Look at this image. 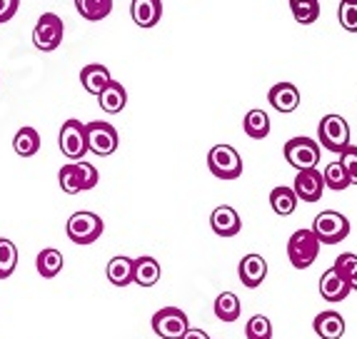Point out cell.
Listing matches in <instances>:
<instances>
[{
	"label": "cell",
	"mask_w": 357,
	"mask_h": 339,
	"mask_svg": "<svg viewBox=\"0 0 357 339\" xmlns=\"http://www.w3.org/2000/svg\"><path fill=\"white\" fill-rule=\"evenodd\" d=\"M63 255H60V250H55V247H45V250L38 255L36 260V267H38V274L40 277H45V280H53L55 274L63 269Z\"/></svg>",
	"instance_id": "83f0119b"
},
{
	"label": "cell",
	"mask_w": 357,
	"mask_h": 339,
	"mask_svg": "<svg viewBox=\"0 0 357 339\" xmlns=\"http://www.w3.org/2000/svg\"><path fill=\"white\" fill-rule=\"evenodd\" d=\"M208 167L218 180H238L243 175V157L232 145H215L208 152Z\"/></svg>",
	"instance_id": "5b68a950"
},
{
	"label": "cell",
	"mask_w": 357,
	"mask_h": 339,
	"mask_svg": "<svg viewBox=\"0 0 357 339\" xmlns=\"http://www.w3.org/2000/svg\"><path fill=\"white\" fill-rule=\"evenodd\" d=\"M160 277H162V267L155 257L143 255V257H137V260H132V282H135V285L153 287L160 282Z\"/></svg>",
	"instance_id": "ac0fdd59"
},
{
	"label": "cell",
	"mask_w": 357,
	"mask_h": 339,
	"mask_svg": "<svg viewBox=\"0 0 357 339\" xmlns=\"http://www.w3.org/2000/svg\"><path fill=\"white\" fill-rule=\"evenodd\" d=\"M13 150L18 152L20 157H33L40 150V135H38L36 127H20L13 137Z\"/></svg>",
	"instance_id": "d4e9b609"
},
{
	"label": "cell",
	"mask_w": 357,
	"mask_h": 339,
	"mask_svg": "<svg viewBox=\"0 0 357 339\" xmlns=\"http://www.w3.org/2000/svg\"><path fill=\"white\" fill-rule=\"evenodd\" d=\"M75 10L90 23H98L113 13V0H75Z\"/></svg>",
	"instance_id": "4316f807"
},
{
	"label": "cell",
	"mask_w": 357,
	"mask_h": 339,
	"mask_svg": "<svg viewBox=\"0 0 357 339\" xmlns=\"http://www.w3.org/2000/svg\"><path fill=\"white\" fill-rule=\"evenodd\" d=\"M190 329V320L180 307H162L153 315V332L160 339H180Z\"/></svg>",
	"instance_id": "30bf717a"
},
{
	"label": "cell",
	"mask_w": 357,
	"mask_h": 339,
	"mask_svg": "<svg viewBox=\"0 0 357 339\" xmlns=\"http://www.w3.org/2000/svg\"><path fill=\"white\" fill-rule=\"evenodd\" d=\"M315 237L320 239V244H337L350 235V220L342 212L335 210H325L315 217L312 227H310Z\"/></svg>",
	"instance_id": "277c9868"
},
{
	"label": "cell",
	"mask_w": 357,
	"mask_h": 339,
	"mask_svg": "<svg viewBox=\"0 0 357 339\" xmlns=\"http://www.w3.org/2000/svg\"><path fill=\"white\" fill-rule=\"evenodd\" d=\"M268 100L278 113H295L300 107V90L292 83H275L268 93Z\"/></svg>",
	"instance_id": "2e32d148"
},
{
	"label": "cell",
	"mask_w": 357,
	"mask_h": 339,
	"mask_svg": "<svg viewBox=\"0 0 357 339\" xmlns=\"http://www.w3.org/2000/svg\"><path fill=\"white\" fill-rule=\"evenodd\" d=\"M350 292H352L350 285H347L333 267L320 277V294H322V299H328V302H342V299H347Z\"/></svg>",
	"instance_id": "ffe728a7"
},
{
	"label": "cell",
	"mask_w": 357,
	"mask_h": 339,
	"mask_svg": "<svg viewBox=\"0 0 357 339\" xmlns=\"http://www.w3.org/2000/svg\"><path fill=\"white\" fill-rule=\"evenodd\" d=\"M322 180H325V187L335 192H342L350 187V178H347L345 167L340 165V162H330V165L322 170Z\"/></svg>",
	"instance_id": "1f68e13d"
},
{
	"label": "cell",
	"mask_w": 357,
	"mask_h": 339,
	"mask_svg": "<svg viewBox=\"0 0 357 339\" xmlns=\"http://www.w3.org/2000/svg\"><path fill=\"white\" fill-rule=\"evenodd\" d=\"M98 105L105 110V113H110V115H118V113H123V107L128 105V93H126V88L120 83H110L105 90H102L100 95H98Z\"/></svg>",
	"instance_id": "44dd1931"
},
{
	"label": "cell",
	"mask_w": 357,
	"mask_h": 339,
	"mask_svg": "<svg viewBox=\"0 0 357 339\" xmlns=\"http://www.w3.org/2000/svg\"><path fill=\"white\" fill-rule=\"evenodd\" d=\"M245 135L252 140H265L270 135V115L265 110H250L243 120Z\"/></svg>",
	"instance_id": "484cf974"
},
{
	"label": "cell",
	"mask_w": 357,
	"mask_h": 339,
	"mask_svg": "<svg viewBox=\"0 0 357 339\" xmlns=\"http://www.w3.org/2000/svg\"><path fill=\"white\" fill-rule=\"evenodd\" d=\"M20 0H0V23H8L13 20V15L18 13Z\"/></svg>",
	"instance_id": "d590c367"
},
{
	"label": "cell",
	"mask_w": 357,
	"mask_h": 339,
	"mask_svg": "<svg viewBox=\"0 0 357 339\" xmlns=\"http://www.w3.org/2000/svg\"><path fill=\"white\" fill-rule=\"evenodd\" d=\"M333 269L347 282V285H350L352 292H357V255H352V252H342V255L335 260Z\"/></svg>",
	"instance_id": "f546056e"
},
{
	"label": "cell",
	"mask_w": 357,
	"mask_h": 339,
	"mask_svg": "<svg viewBox=\"0 0 357 339\" xmlns=\"http://www.w3.org/2000/svg\"><path fill=\"white\" fill-rule=\"evenodd\" d=\"M210 227H213V232L218 237H235L243 230V220H240V214L235 207L220 205V207H215L213 214H210Z\"/></svg>",
	"instance_id": "4fadbf2b"
},
{
	"label": "cell",
	"mask_w": 357,
	"mask_h": 339,
	"mask_svg": "<svg viewBox=\"0 0 357 339\" xmlns=\"http://www.w3.org/2000/svg\"><path fill=\"white\" fill-rule=\"evenodd\" d=\"M322 190H325V180H322V173L317 167L312 170H300L295 175V184H292V192L298 200L303 203H317L322 197Z\"/></svg>",
	"instance_id": "7c38bea8"
},
{
	"label": "cell",
	"mask_w": 357,
	"mask_h": 339,
	"mask_svg": "<svg viewBox=\"0 0 357 339\" xmlns=\"http://www.w3.org/2000/svg\"><path fill=\"white\" fill-rule=\"evenodd\" d=\"M238 274L245 287L255 290V287H260L262 282H265V277H268V262H265L262 255H245L238 265Z\"/></svg>",
	"instance_id": "5bb4252c"
},
{
	"label": "cell",
	"mask_w": 357,
	"mask_h": 339,
	"mask_svg": "<svg viewBox=\"0 0 357 339\" xmlns=\"http://www.w3.org/2000/svg\"><path fill=\"white\" fill-rule=\"evenodd\" d=\"M312 329H315V334L320 339H342L347 324H345V317L340 315V312L325 310V312H320V315L315 317V322H312Z\"/></svg>",
	"instance_id": "e0dca14e"
},
{
	"label": "cell",
	"mask_w": 357,
	"mask_h": 339,
	"mask_svg": "<svg viewBox=\"0 0 357 339\" xmlns=\"http://www.w3.org/2000/svg\"><path fill=\"white\" fill-rule=\"evenodd\" d=\"M320 255V239L312 230H298L287 239V260L295 269H307Z\"/></svg>",
	"instance_id": "3957f363"
},
{
	"label": "cell",
	"mask_w": 357,
	"mask_h": 339,
	"mask_svg": "<svg viewBox=\"0 0 357 339\" xmlns=\"http://www.w3.org/2000/svg\"><path fill=\"white\" fill-rule=\"evenodd\" d=\"M60 190L68 192V195H77V192L93 190L98 184V170L90 162H68V165L60 167L58 173Z\"/></svg>",
	"instance_id": "6da1fadb"
},
{
	"label": "cell",
	"mask_w": 357,
	"mask_h": 339,
	"mask_svg": "<svg viewBox=\"0 0 357 339\" xmlns=\"http://www.w3.org/2000/svg\"><path fill=\"white\" fill-rule=\"evenodd\" d=\"M63 36H66L63 20L55 13H43L36 23V30H33V45L43 53H53V50L60 48Z\"/></svg>",
	"instance_id": "52a82bcc"
},
{
	"label": "cell",
	"mask_w": 357,
	"mask_h": 339,
	"mask_svg": "<svg viewBox=\"0 0 357 339\" xmlns=\"http://www.w3.org/2000/svg\"><path fill=\"white\" fill-rule=\"evenodd\" d=\"M80 83H83V88L88 90L90 95L98 97L107 85L113 83V78H110V70H107L105 65L90 63V65H85L83 70H80Z\"/></svg>",
	"instance_id": "d6986e66"
},
{
	"label": "cell",
	"mask_w": 357,
	"mask_h": 339,
	"mask_svg": "<svg viewBox=\"0 0 357 339\" xmlns=\"http://www.w3.org/2000/svg\"><path fill=\"white\" fill-rule=\"evenodd\" d=\"M337 162L345 167L347 178H350V184H357V148L355 145H350L347 150H342Z\"/></svg>",
	"instance_id": "e575fe53"
},
{
	"label": "cell",
	"mask_w": 357,
	"mask_h": 339,
	"mask_svg": "<svg viewBox=\"0 0 357 339\" xmlns=\"http://www.w3.org/2000/svg\"><path fill=\"white\" fill-rule=\"evenodd\" d=\"M337 20L347 33H357V0H342L340 3Z\"/></svg>",
	"instance_id": "836d02e7"
},
{
	"label": "cell",
	"mask_w": 357,
	"mask_h": 339,
	"mask_svg": "<svg viewBox=\"0 0 357 339\" xmlns=\"http://www.w3.org/2000/svg\"><path fill=\"white\" fill-rule=\"evenodd\" d=\"M105 274H107V280H110V285H115V287L132 285V260L126 255L113 257V260L107 262Z\"/></svg>",
	"instance_id": "7402d4cb"
},
{
	"label": "cell",
	"mask_w": 357,
	"mask_h": 339,
	"mask_svg": "<svg viewBox=\"0 0 357 339\" xmlns=\"http://www.w3.org/2000/svg\"><path fill=\"white\" fill-rule=\"evenodd\" d=\"M18 267V247L10 239L0 237V280H8Z\"/></svg>",
	"instance_id": "4dcf8cb0"
},
{
	"label": "cell",
	"mask_w": 357,
	"mask_h": 339,
	"mask_svg": "<svg viewBox=\"0 0 357 339\" xmlns=\"http://www.w3.org/2000/svg\"><path fill=\"white\" fill-rule=\"evenodd\" d=\"M282 152H285V160L290 162L298 173L300 170H312V167H317V162H320V145H317L312 137H292V140L285 143Z\"/></svg>",
	"instance_id": "9c48e42d"
},
{
	"label": "cell",
	"mask_w": 357,
	"mask_h": 339,
	"mask_svg": "<svg viewBox=\"0 0 357 339\" xmlns=\"http://www.w3.org/2000/svg\"><path fill=\"white\" fill-rule=\"evenodd\" d=\"M298 203L300 200L295 197L292 187H285V184H280V187H275V190L270 192V207H273L275 214H280V217H287V214L295 212Z\"/></svg>",
	"instance_id": "603a6c76"
},
{
	"label": "cell",
	"mask_w": 357,
	"mask_h": 339,
	"mask_svg": "<svg viewBox=\"0 0 357 339\" xmlns=\"http://www.w3.org/2000/svg\"><path fill=\"white\" fill-rule=\"evenodd\" d=\"M102 230H105L102 217L96 212H75L70 214V220L66 225L68 237L75 244H93L102 235Z\"/></svg>",
	"instance_id": "ba28073f"
},
{
	"label": "cell",
	"mask_w": 357,
	"mask_h": 339,
	"mask_svg": "<svg viewBox=\"0 0 357 339\" xmlns=\"http://www.w3.org/2000/svg\"><path fill=\"white\" fill-rule=\"evenodd\" d=\"M180 339H210V334H208V332H203V329L190 327V329H188V332H185Z\"/></svg>",
	"instance_id": "8d00e7d4"
},
{
	"label": "cell",
	"mask_w": 357,
	"mask_h": 339,
	"mask_svg": "<svg viewBox=\"0 0 357 339\" xmlns=\"http://www.w3.org/2000/svg\"><path fill=\"white\" fill-rule=\"evenodd\" d=\"M240 299L235 292H222V294H218V299H215L213 304V312L215 317L220 322H238L240 320Z\"/></svg>",
	"instance_id": "cb8c5ba5"
},
{
	"label": "cell",
	"mask_w": 357,
	"mask_h": 339,
	"mask_svg": "<svg viewBox=\"0 0 357 339\" xmlns=\"http://www.w3.org/2000/svg\"><path fill=\"white\" fill-rule=\"evenodd\" d=\"M58 145H60V152L73 162H80L88 152V135H85V125L80 120L70 118L63 123L60 127V135H58Z\"/></svg>",
	"instance_id": "8992f818"
},
{
	"label": "cell",
	"mask_w": 357,
	"mask_h": 339,
	"mask_svg": "<svg viewBox=\"0 0 357 339\" xmlns=\"http://www.w3.org/2000/svg\"><path fill=\"white\" fill-rule=\"evenodd\" d=\"M130 15L137 28H155L162 18V0H132Z\"/></svg>",
	"instance_id": "9a60e30c"
},
{
	"label": "cell",
	"mask_w": 357,
	"mask_h": 339,
	"mask_svg": "<svg viewBox=\"0 0 357 339\" xmlns=\"http://www.w3.org/2000/svg\"><path fill=\"white\" fill-rule=\"evenodd\" d=\"M245 337L248 339H273V324L265 315H255L245 322Z\"/></svg>",
	"instance_id": "d6a6232c"
},
{
	"label": "cell",
	"mask_w": 357,
	"mask_h": 339,
	"mask_svg": "<svg viewBox=\"0 0 357 339\" xmlns=\"http://www.w3.org/2000/svg\"><path fill=\"white\" fill-rule=\"evenodd\" d=\"M290 10L300 25H310L320 18V0H290Z\"/></svg>",
	"instance_id": "f1b7e54d"
},
{
	"label": "cell",
	"mask_w": 357,
	"mask_h": 339,
	"mask_svg": "<svg viewBox=\"0 0 357 339\" xmlns=\"http://www.w3.org/2000/svg\"><path fill=\"white\" fill-rule=\"evenodd\" d=\"M317 145L330 152H342L350 148V125L342 115H325L317 125Z\"/></svg>",
	"instance_id": "7a4b0ae2"
},
{
	"label": "cell",
	"mask_w": 357,
	"mask_h": 339,
	"mask_svg": "<svg viewBox=\"0 0 357 339\" xmlns=\"http://www.w3.org/2000/svg\"><path fill=\"white\" fill-rule=\"evenodd\" d=\"M85 135H88V152H96L98 157H107L113 155L120 145L118 130H115L110 123H88L85 125Z\"/></svg>",
	"instance_id": "8fae6325"
}]
</instances>
